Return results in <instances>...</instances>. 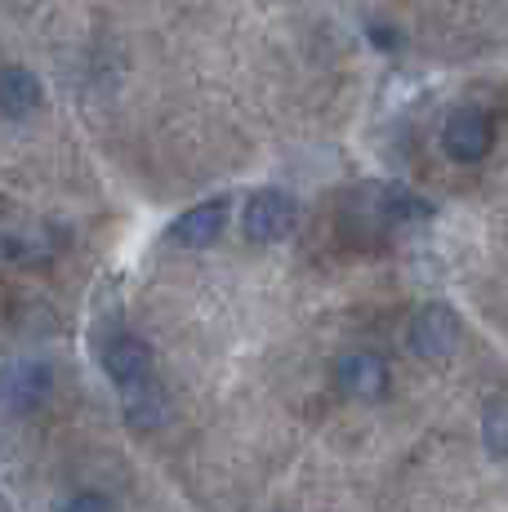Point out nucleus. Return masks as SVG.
<instances>
[{
	"instance_id": "f257e3e1",
	"label": "nucleus",
	"mask_w": 508,
	"mask_h": 512,
	"mask_svg": "<svg viewBox=\"0 0 508 512\" xmlns=\"http://www.w3.org/2000/svg\"><path fill=\"white\" fill-rule=\"evenodd\" d=\"M299 219V205L290 192H277V187H263L246 201V214H241V228L254 245H272V241H286L295 232Z\"/></svg>"
},
{
	"instance_id": "f03ea898",
	"label": "nucleus",
	"mask_w": 508,
	"mask_h": 512,
	"mask_svg": "<svg viewBox=\"0 0 508 512\" xmlns=\"http://www.w3.org/2000/svg\"><path fill=\"white\" fill-rule=\"evenodd\" d=\"M54 392V370L36 357H23V361H9L0 370V406L9 415H32L36 406H45V397Z\"/></svg>"
},
{
	"instance_id": "7ed1b4c3",
	"label": "nucleus",
	"mask_w": 508,
	"mask_h": 512,
	"mask_svg": "<svg viewBox=\"0 0 508 512\" xmlns=\"http://www.w3.org/2000/svg\"><path fill=\"white\" fill-rule=\"evenodd\" d=\"M455 343H459V317H455V308H446V303L419 308L415 321H410V330H406V348L424 361L451 357Z\"/></svg>"
},
{
	"instance_id": "20e7f679",
	"label": "nucleus",
	"mask_w": 508,
	"mask_h": 512,
	"mask_svg": "<svg viewBox=\"0 0 508 512\" xmlns=\"http://www.w3.org/2000/svg\"><path fill=\"white\" fill-rule=\"evenodd\" d=\"M491 143H495V130H491V121H486L477 107H459V112L446 116L442 147H446V156H451V161L477 165L486 152H491Z\"/></svg>"
},
{
	"instance_id": "39448f33",
	"label": "nucleus",
	"mask_w": 508,
	"mask_h": 512,
	"mask_svg": "<svg viewBox=\"0 0 508 512\" xmlns=\"http://www.w3.org/2000/svg\"><path fill=\"white\" fill-rule=\"evenodd\" d=\"M103 370L116 388H139V383L152 379V348L139 339V334H107L103 339Z\"/></svg>"
},
{
	"instance_id": "423d86ee",
	"label": "nucleus",
	"mask_w": 508,
	"mask_h": 512,
	"mask_svg": "<svg viewBox=\"0 0 508 512\" xmlns=\"http://www.w3.org/2000/svg\"><path fill=\"white\" fill-rule=\"evenodd\" d=\"M335 383L357 401H379L388 392V361L375 352H348L335 361Z\"/></svg>"
},
{
	"instance_id": "0eeeda50",
	"label": "nucleus",
	"mask_w": 508,
	"mask_h": 512,
	"mask_svg": "<svg viewBox=\"0 0 508 512\" xmlns=\"http://www.w3.org/2000/svg\"><path fill=\"white\" fill-rule=\"evenodd\" d=\"M228 228V196H210V201L192 205L188 214L170 223V241L179 245H214Z\"/></svg>"
},
{
	"instance_id": "6e6552de",
	"label": "nucleus",
	"mask_w": 508,
	"mask_h": 512,
	"mask_svg": "<svg viewBox=\"0 0 508 512\" xmlns=\"http://www.w3.org/2000/svg\"><path fill=\"white\" fill-rule=\"evenodd\" d=\"M41 81H36V72H27V67H5L0 72V116H9V121H23V116H32L36 107H41Z\"/></svg>"
},
{
	"instance_id": "1a4fd4ad",
	"label": "nucleus",
	"mask_w": 508,
	"mask_h": 512,
	"mask_svg": "<svg viewBox=\"0 0 508 512\" xmlns=\"http://www.w3.org/2000/svg\"><path fill=\"white\" fill-rule=\"evenodd\" d=\"M161 415H165V397L152 379L139 383V388H125V419H130L134 428H156Z\"/></svg>"
},
{
	"instance_id": "9d476101",
	"label": "nucleus",
	"mask_w": 508,
	"mask_h": 512,
	"mask_svg": "<svg viewBox=\"0 0 508 512\" xmlns=\"http://www.w3.org/2000/svg\"><path fill=\"white\" fill-rule=\"evenodd\" d=\"M482 441L495 459H508V397H495L482 415Z\"/></svg>"
},
{
	"instance_id": "9b49d317",
	"label": "nucleus",
	"mask_w": 508,
	"mask_h": 512,
	"mask_svg": "<svg viewBox=\"0 0 508 512\" xmlns=\"http://www.w3.org/2000/svg\"><path fill=\"white\" fill-rule=\"evenodd\" d=\"M58 512H112V504H107L103 495H94V490H85V495H72Z\"/></svg>"
}]
</instances>
